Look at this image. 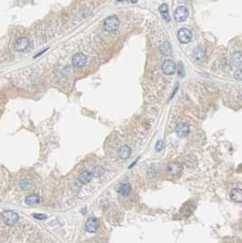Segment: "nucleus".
Listing matches in <instances>:
<instances>
[{"label":"nucleus","mask_w":242,"mask_h":243,"mask_svg":"<svg viewBox=\"0 0 242 243\" xmlns=\"http://www.w3.org/2000/svg\"><path fill=\"white\" fill-rule=\"evenodd\" d=\"M188 16H189V11L184 6L177 7L174 12V18L176 22H184V20H187Z\"/></svg>","instance_id":"nucleus-3"},{"label":"nucleus","mask_w":242,"mask_h":243,"mask_svg":"<svg viewBox=\"0 0 242 243\" xmlns=\"http://www.w3.org/2000/svg\"><path fill=\"white\" fill-rule=\"evenodd\" d=\"M119 2H122V1H125V0H118ZM131 2L132 3H135L136 2V0H131Z\"/></svg>","instance_id":"nucleus-25"},{"label":"nucleus","mask_w":242,"mask_h":243,"mask_svg":"<svg viewBox=\"0 0 242 243\" xmlns=\"http://www.w3.org/2000/svg\"><path fill=\"white\" fill-rule=\"evenodd\" d=\"M132 154V150L128 146H123L119 149L118 155L121 159H128Z\"/></svg>","instance_id":"nucleus-13"},{"label":"nucleus","mask_w":242,"mask_h":243,"mask_svg":"<svg viewBox=\"0 0 242 243\" xmlns=\"http://www.w3.org/2000/svg\"><path fill=\"white\" fill-rule=\"evenodd\" d=\"M176 132L179 137H186L190 133V126L187 123H181L176 126Z\"/></svg>","instance_id":"nucleus-9"},{"label":"nucleus","mask_w":242,"mask_h":243,"mask_svg":"<svg viewBox=\"0 0 242 243\" xmlns=\"http://www.w3.org/2000/svg\"><path fill=\"white\" fill-rule=\"evenodd\" d=\"M231 63L234 67H242V52L237 51L232 54Z\"/></svg>","instance_id":"nucleus-12"},{"label":"nucleus","mask_w":242,"mask_h":243,"mask_svg":"<svg viewBox=\"0 0 242 243\" xmlns=\"http://www.w3.org/2000/svg\"><path fill=\"white\" fill-rule=\"evenodd\" d=\"M234 78L238 81H242V69H237L235 71Z\"/></svg>","instance_id":"nucleus-21"},{"label":"nucleus","mask_w":242,"mask_h":243,"mask_svg":"<svg viewBox=\"0 0 242 243\" xmlns=\"http://www.w3.org/2000/svg\"><path fill=\"white\" fill-rule=\"evenodd\" d=\"M28 47H30V39H28L27 37L19 38L18 39H17L15 44H14V49L18 52L25 51L26 49H28Z\"/></svg>","instance_id":"nucleus-6"},{"label":"nucleus","mask_w":242,"mask_h":243,"mask_svg":"<svg viewBox=\"0 0 242 243\" xmlns=\"http://www.w3.org/2000/svg\"><path fill=\"white\" fill-rule=\"evenodd\" d=\"M177 72H178V74H179L180 77H183V76L184 75V70L182 62H179V64H178V67H177Z\"/></svg>","instance_id":"nucleus-22"},{"label":"nucleus","mask_w":242,"mask_h":243,"mask_svg":"<svg viewBox=\"0 0 242 243\" xmlns=\"http://www.w3.org/2000/svg\"><path fill=\"white\" fill-rule=\"evenodd\" d=\"M176 66L171 60H165L162 65V70L165 75H173L176 72Z\"/></svg>","instance_id":"nucleus-7"},{"label":"nucleus","mask_w":242,"mask_h":243,"mask_svg":"<svg viewBox=\"0 0 242 243\" xmlns=\"http://www.w3.org/2000/svg\"><path fill=\"white\" fill-rule=\"evenodd\" d=\"M98 228V220L94 218H90L86 222V230L88 232L93 233Z\"/></svg>","instance_id":"nucleus-10"},{"label":"nucleus","mask_w":242,"mask_h":243,"mask_svg":"<svg viewBox=\"0 0 242 243\" xmlns=\"http://www.w3.org/2000/svg\"><path fill=\"white\" fill-rule=\"evenodd\" d=\"M25 201L27 205L30 206H35L38 205L40 202V197L38 195H30L27 196L25 199Z\"/></svg>","instance_id":"nucleus-15"},{"label":"nucleus","mask_w":242,"mask_h":243,"mask_svg":"<svg viewBox=\"0 0 242 243\" xmlns=\"http://www.w3.org/2000/svg\"><path fill=\"white\" fill-rule=\"evenodd\" d=\"M19 185H20L21 189L28 190V189H30L33 187V181L31 179H28V178H24V179H22L20 181Z\"/></svg>","instance_id":"nucleus-18"},{"label":"nucleus","mask_w":242,"mask_h":243,"mask_svg":"<svg viewBox=\"0 0 242 243\" xmlns=\"http://www.w3.org/2000/svg\"><path fill=\"white\" fill-rule=\"evenodd\" d=\"M118 191L122 196H128V195L131 193V191H132V187H131V185L128 184V183L122 184L121 187H120V188H119Z\"/></svg>","instance_id":"nucleus-19"},{"label":"nucleus","mask_w":242,"mask_h":243,"mask_svg":"<svg viewBox=\"0 0 242 243\" xmlns=\"http://www.w3.org/2000/svg\"><path fill=\"white\" fill-rule=\"evenodd\" d=\"M194 57H195V60L197 61V62H203L205 61V52L202 49L200 48H197L195 52H194Z\"/></svg>","instance_id":"nucleus-17"},{"label":"nucleus","mask_w":242,"mask_h":243,"mask_svg":"<svg viewBox=\"0 0 242 243\" xmlns=\"http://www.w3.org/2000/svg\"><path fill=\"white\" fill-rule=\"evenodd\" d=\"M160 49H161L162 53L165 54V56H168V55H170L171 53H172L171 46H170V44H169V42H167V41L164 42V43L161 45V48H160Z\"/></svg>","instance_id":"nucleus-20"},{"label":"nucleus","mask_w":242,"mask_h":243,"mask_svg":"<svg viewBox=\"0 0 242 243\" xmlns=\"http://www.w3.org/2000/svg\"><path fill=\"white\" fill-rule=\"evenodd\" d=\"M2 219H3L4 223H6L7 225H14L18 221L19 216L16 212L7 210L2 214Z\"/></svg>","instance_id":"nucleus-4"},{"label":"nucleus","mask_w":242,"mask_h":243,"mask_svg":"<svg viewBox=\"0 0 242 243\" xmlns=\"http://www.w3.org/2000/svg\"><path fill=\"white\" fill-rule=\"evenodd\" d=\"M159 12L161 13V15L163 16V18L167 21L169 22L170 21V15H169V8H168V6L167 4H162L160 7H159Z\"/></svg>","instance_id":"nucleus-16"},{"label":"nucleus","mask_w":242,"mask_h":243,"mask_svg":"<svg viewBox=\"0 0 242 243\" xmlns=\"http://www.w3.org/2000/svg\"><path fill=\"white\" fill-rule=\"evenodd\" d=\"M33 217L35 218V219H40V220H42V219H47L48 217H47V215H45V214H41V213H36V214H33Z\"/></svg>","instance_id":"nucleus-23"},{"label":"nucleus","mask_w":242,"mask_h":243,"mask_svg":"<svg viewBox=\"0 0 242 243\" xmlns=\"http://www.w3.org/2000/svg\"><path fill=\"white\" fill-rule=\"evenodd\" d=\"M230 198L234 202L242 203V189L241 188H234L230 192Z\"/></svg>","instance_id":"nucleus-11"},{"label":"nucleus","mask_w":242,"mask_h":243,"mask_svg":"<svg viewBox=\"0 0 242 243\" xmlns=\"http://www.w3.org/2000/svg\"><path fill=\"white\" fill-rule=\"evenodd\" d=\"M87 62V57L83 53H77L72 58V65L75 68H82Z\"/></svg>","instance_id":"nucleus-8"},{"label":"nucleus","mask_w":242,"mask_h":243,"mask_svg":"<svg viewBox=\"0 0 242 243\" xmlns=\"http://www.w3.org/2000/svg\"><path fill=\"white\" fill-rule=\"evenodd\" d=\"M163 146H164V144H163V141L159 140L157 143H156V145H155V149L157 152H160L162 149H163Z\"/></svg>","instance_id":"nucleus-24"},{"label":"nucleus","mask_w":242,"mask_h":243,"mask_svg":"<svg viewBox=\"0 0 242 243\" xmlns=\"http://www.w3.org/2000/svg\"><path fill=\"white\" fill-rule=\"evenodd\" d=\"M177 38H178V40L183 44L189 43L192 39V32L188 28L182 27L177 32Z\"/></svg>","instance_id":"nucleus-5"},{"label":"nucleus","mask_w":242,"mask_h":243,"mask_svg":"<svg viewBox=\"0 0 242 243\" xmlns=\"http://www.w3.org/2000/svg\"><path fill=\"white\" fill-rule=\"evenodd\" d=\"M93 177V174L92 173H90V172H83L80 175L79 177V181L83 184V185H86L88 183H90Z\"/></svg>","instance_id":"nucleus-14"},{"label":"nucleus","mask_w":242,"mask_h":243,"mask_svg":"<svg viewBox=\"0 0 242 243\" xmlns=\"http://www.w3.org/2000/svg\"><path fill=\"white\" fill-rule=\"evenodd\" d=\"M183 172V165L178 162L169 163L166 167V174L169 177L177 178Z\"/></svg>","instance_id":"nucleus-1"},{"label":"nucleus","mask_w":242,"mask_h":243,"mask_svg":"<svg viewBox=\"0 0 242 243\" xmlns=\"http://www.w3.org/2000/svg\"><path fill=\"white\" fill-rule=\"evenodd\" d=\"M104 28L109 32H113L117 30L120 26V20L116 16H111L104 19L103 21Z\"/></svg>","instance_id":"nucleus-2"}]
</instances>
